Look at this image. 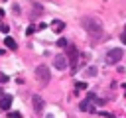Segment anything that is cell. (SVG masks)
Segmentation results:
<instances>
[{
  "instance_id": "ba28073f",
  "label": "cell",
  "mask_w": 126,
  "mask_h": 118,
  "mask_svg": "<svg viewBox=\"0 0 126 118\" xmlns=\"http://www.w3.org/2000/svg\"><path fill=\"white\" fill-rule=\"evenodd\" d=\"M79 108H81V110H85V112H94V106L91 104V100H89V98H87V100H83V102L79 104Z\"/></svg>"
},
{
  "instance_id": "ffe728a7",
  "label": "cell",
  "mask_w": 126,
  "mask_h": 118,
  "mask_svg": "<svg viewBox=\"0 0 126 118\" xmlns=\"http://www.w3.org/2000/svg\"><path fill=\"white\" fill-rule=\"evenodd\" d=\"M124 31H126V28H124Z\"/></svg>"
},
{
  "instance_id": "9c48e42d",
  "label": "cell",
  "mask_w": 126,
  "mask_h": 118,
  "mask_svg": "<svg viewBox=\"0 0 126 118\" xmlns=\"http://www.w3.org/2000/svg\"><path fill=\"white\" fill-rule=\"evenodd\" d=\"M4 45H6L8 49H18V43H16V39H12V37H8V35H6V39H4Z\"/></svg>"
},
{
  "instance_id": "9a60e30c",
  "label": "cell",
  "mask_w": 126,
  "mask_h": 118,
  "mask_svg": "<svg viewBox=\"0 0 126 118\" xmlns=\"http://www.w3.org/2000/svg\"><path fill=\"white\" fill-rule=\"evenodd\" d=\"M10 118H20V112H12V114H10Z\"/></svg>"
},
{
  "instance_id": "4fadbf2b",
  "label": "cell",
  "mask_w": 126,
  "mask_h": 118,
  "mask_svg": "<svg viewBox=\"0 0 126 118\" xmlns=\"http://www.w3.org/2000/svg\"><path fill=\"white\" fill-rule=\"evenodd\" d=\"M87 88V83H77V90H85Z\"/></svg>"
},
{
  "instance_id": "e0dca14e",
  "label": "cell",
  "mask_w": 126,
  "mask_h": 118,
  "mask_svg": "<svg viewBox=\"0 0 126 118\" xmlns=\"http://www.w3.org/2000/svg\"><path fill=\"white\" fill-rule=\"evenodd\" d=\"M2 18H4V10L0 8V20H2Z\"/></svg>"
},
{
  "instance_id": "2e32d148",
  "label": "cell",
  "mask_w": 126,
  "mask_h": 118,
  "mask_svg": "<svg viewBox=\"0 0 126 118\" xmlns=\"http://www.w3.org/2000/svg\"><path fill=\"white\" fill-rule=\"evenodd\" d=\"M120 39H122V43H126V31H124V33L120 35Z\"/></svg>"
},
{
  "instance_id": "7a4b0ae2",
  "label": "cell",
  "mask_w": 126,
  "mask_h": 118,
  "mask_svg": "<svg viewBox=\"0 0 126 118\" xmlns=\"http://www.w3.org/2000/svg\"><path fill=\"white\" fill-rule=\"evenodd\" d=\"M67 55H69L71 71H77V65H79V49L75 45H67Z\"/></svg>"
},
{
  "instance_id": "8992f818",
  "label": "cell",
  "mask_w": 126,
  "mask_h": 118,
  "mask_svg": "<svg viewBox=\"0 0 126 118\" xmlns=\"http://www.w3.org/2000/svg\"><path fill=\"white\" fill-rule=\"evenodd\" d=\"M32 100H33V110H35V112L39 114V112L43 110V106H45V102H43V98H41L39 94H33V98H32Z\"/></svg>"
},
{
  "instance_id": "7c38bea8",
  "label": "cell",
  "mask_w": 126,
  "mask_h": 118,
  "mask_svg": "<svg viewBox=\"0 0 126 118\" xmlns=\"http://www.w3.org/2000/svg\"><path fill=\"white\" fill-rule=\"evenodd\" d=\"M35 30H37L35 26H30V28L26 30V33H28V35H32V33H35Z\"/></svg>"
},
{
  "instance_id": "3957f363",
  "label": "cell",
  "mask_w": 126,
  "mask_h": 118,
  "mask_svg": "<svg viewBox=\"0 0 126 118\" xmlns=\"http://www.w3.org/2000/svg\"><path fill=\"white\" fill-rule=\"evenodd\" d=\"M122 55H124V51H122L120 47H114V49H110V51L106 53V63L114 65V63H118V61L122 59Z\"/></svg>"
},
{
  "instance_id": "8fae6325",
  "label": "cell",
  "mask_w": 126,
  "mask_h": 118,
  "mask_svg": "<svg viewBox=\"0 0 126 118\" xmlns=\"http://www.w3.org/2000/svg\"><path fill=\"white\" fill-rule=\"evenodd\" d=\"M57 45H59V47H67V45H69V41H67L65 37H61V39L57 41Z\"/></svg>"
},
{
  "instance_id": "d6986e66",
  "label": "cell",
  "mask_w": 126,
  "mask_h": 118,
  "mask_svg": "<svg viewBox=\"0 0 126 118\" xmlns=\"http://www.w3.org/2000/svg\"><path fill=\"white\" fill-rule=\"evenodd\" d=\"M45 118H53V116H51V114H47V116H45Z\"/></svg>"
},
{
  "instance_id": "6da1fadb",
  "label": "cell",
  "mask_w": 126,
  "mask_h": 118,
  "mask_svg": "<svg viewBox=\"0 0 126 118\" xmlns=\"http://www.w3.org/2000/svg\"><path fill=\"white\" fill-rule=\"evenodd\" d=\"M81 24H83V28L87 30V33H89L93 39H100V37H102L104 30H102L100 20H96V18H93V16H85V18L81 20Z\"/></svg>"
},
{
  "instance_id": "277c9868",
  "label": "cell",
  "mask_w": 126,
  "mask_h": 118,
  "mask_svg": "<svg viewBox=\"0 0 126 118\" xmlns=\"http://www.w3.org/2000/svg\"><path fill=\"white\" fill-rule=\"evenodd\" d=\"M35 77H37V81H41V85H47V83H49V79H51L49 69H47L45 65H39V67L35 69Z\"/></svg>"
},
{
  "instance_id": "52a82bcc",
  "label": "cell",
  "mask_w": 126,
  "mask_h": 118,
  "mask_svg": "<svg viewBox=\"0 0 126 118\" xmlns=\"http://www.w3.org/2000/svg\"><path fill=\"white\" fill-rule=\"evenodd\" d=\"M10 106H12V96L10 94H4L0 98V110H8Z\"/></svg>"
},
{
  "instance_id": "5bb4252c",
  "label": "cell",
  "mask_w": 126,
  "mask_h": 118,
  "mask_svg": "<svg viewBox=\"0 0 126 118\" xmlns=\"http://www.w3.org/2000/svg\"><path fill=\"white\" fill-rule=\"evenodd\" d=\"M89 75H96V67H91L89 69Z\"/></svg>"
},
{
  "instance_id": "ac0fdd59",
  "label": "cell",
  "mask_w": 126,
  "mask_h": 118,
  "mask_svg": "<svg viewBox=\"0 0 126 118\" xmlns=\"http://www.w3.org/2000/svg\"><path fill=\"white\" fill-rule=\"evenodd\" d=\"M122 88H124V92H126V83H124V85H122Z\"/></svg>"
},
{
  "instance_id": "30bf717a",
  "label": "cell",
  "mask_w": 126,
  "mask_h": 118,
  "mask_svg": "<svg viewBox=\"0 0 126 118\" xmlns=\"http://www.w3.org/2000/svg\"><path fill=\"white\" fill-rule=\"evenodd\" d=\"M51 28H53L55 31H61V30L65 28V24H63V22H59V20H55V22H51Z\"/></svg>"
},
{
  "instance_id": "5b68a950",
  "label": "cell",
  "mask_w": 126,
  "mask_h": 118,
  "mask_svg": "<svg viewBox=\"0 0 126 118\" xmlns=\"http://www.w3.org/2000/svg\"><path fill=\"white\" fill-rule=\"evenodd\" d=\"M55 69H59V71H63V69H67V57L65 55H55Z\"/></svg>"
}]
</instances>
